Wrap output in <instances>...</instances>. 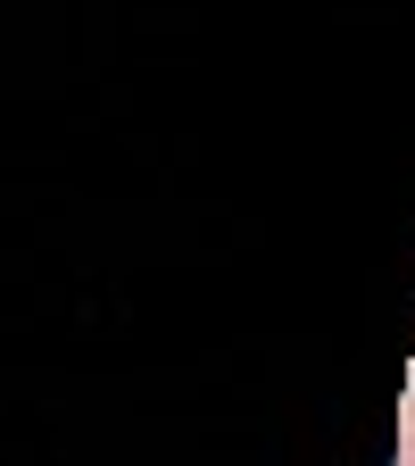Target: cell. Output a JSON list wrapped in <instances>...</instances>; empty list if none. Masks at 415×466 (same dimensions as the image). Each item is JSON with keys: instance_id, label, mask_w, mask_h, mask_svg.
<instances>
[{"instance_id": "1", "label": "cell", "mask_w": 415, "mask_h": 466, "mask_svg": "<svg viewBox=\"0 0 415 466\" xmlns=\"http://www.w3.org/2000/svg\"><path fill=\"white\" fill-rule=\"evenodd\" d=\"M407 433H415V400H407Z\"/></svg>"}]
</instances>
